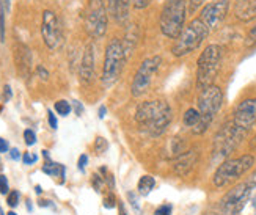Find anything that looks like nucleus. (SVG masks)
Here are the masks:
<instances>
[{
  "mask_svg": "<svg viewBox=\"0 0 256 215\" xmlns=\"http://www.w3.org/2000/svg\"><path fill=\"white\" fill-rule=\"evenodd\" d=\"M0 170H2V160H0Z\"/></svg>",
  "mask_w": 256,
  "mask_h": 215,
  "instance_id": "obj_54",
  "label": "nucleus"
},
{
  "mask_svg": "<svg viewBox=\"0 0 256 215\" xmlns=\"http://www.w3.org/2000/svg\"><path fill=\"white\" fill-rule=\"evenodd\" d=\"M0 215H6V214L4 212V209H2V208H0Z\"/></svg>",
  "mask_w": 256,
  "mask_h": 215,
  "instance_id": "obj_53",
  "label": "nucleus"
},
{
  "mask_svg": "<svg viewBox=\"0 0 256 215\" xmlns=\"http://www.w3.org/2000/svg\"><path fill=\"white\" fill-rule=\"evenodd\" d=\"M222 102H224V93L216 85H210L204 90H202L198 98V112H200V121L196 126L192 129L194 134L202 135L208 130L210 122L214 121L216 115L218 113Z\"/></svg>",
  "mask_w": 256,
  "mask_h": 215,
  "instance_id": "obj_3",
  "label": "nucleus"
},
{
  "mask_svg": "<svg viewBox=\"0 0 256 215\" xmlns=\"http://www.w3.org/2000/svg\"><path fill=\"white\" fill-rule=\"evenodd\" d=\"M126 55L123 49V42L118 38L110 40L106 48V58L102 66V84L104 86H112L123 72L126 63Z\"/></svg>",
  "mask_w": 256,
  "mask_h": 215,
  "instance_id": "obj_8",
  "label": "nucleus"
},
{
  "mask_svg": "<svg viewBox=\"0 0 256 215\" xmlns=\"http://www.w3.org/2000/svg\"><path fill=\"white\" fill-rule=\"evenodd\" d=\"M41 35H42L44 44H46L50 50H55V49H58L62 46V42H63V28H62V24H60V19L50 10L42 11Z\"/></svg>",
  "mask_w": 256,
  "mask_h": 215,
  "instance_id": "obj_12",
  "label": "nucleus"
},
{
  "mask_svg": "<svg viewBox=\"0 0 256 215\" xmlns=\"http://www.w3.org/2000/svg\"><path fill=\"white\" fill-rule=\"evenodd\" d=\"M209 33L210 32L203 24L202 19H200V18L194 19L187 27H184V30L181 32V35L176 38L173 48H172L173 55L180 58V56L192 54L194 50H196L200 46H202V42L208 38Z\"/></svg>",
  "mask_w": 256,
  "mask_h": 215,
  "instance_id": "obj_6",
  "label": "nucleus"
},
{
  "mask_svg": "<svg viewBox=\"0 0 256 215\" xmlns=\"http://www.w3.org/2000/svg\"><path fill=\"white\" fill-rule=\"evenodd\" d=\"M184 124L187 128H195L196 122L200 121V112L196 108H188L186 113H184V118H182Z\"/></svg>",
  "mask_w": 256,
  "mask_h": 215,
  "instance_id": "obj_24",
  "label": "nucleus"
},
{
  "mask_svg": "<svg viewBox=\"0 0 256 215\" xmlns=\"http://www.w3.org/2000/svg\"><path fill=\"white\" fill-rule=\"evenodd\" d=\"M222 55H224V50H222L218 44H210V46H208L202 52L196 63L198 90H204L210 85H214V80L222 66Z\"/></svg>",
  "mask_w": 256,
  "mask_h": 215,
  "instance_id": "obj_4",
  "label": "nucleus"
},
{
  "mask_svg": "<svg viewBox=\"0 0 256 215\" xmlns=\"http://www.w3.org/2000/svg\"><path fill=\"white\" fill-rule=\"evenodd\" d=\"M107 2H108V13L112 14V18L118 24H123L129 16V6L132 0H107Z\"/></svg>",
  "mask_w": 256,
  "mask_h": 215,
  "instance_id": "obj_17",
  "label": "nucleus"
},
{
  "mask_svg": "<svg viewBox=\"0 0 256 215\" xmlns=\"http://www.w3.org/2000/svg\"><path fill=\"white\" fill-rule=\"evenodd\" d=\"M48 120H49V126H50L52 129H57V128H58L57 118H55V115H54V112H52V110L48 112Z\"/></svg>",
  "mask_w": 256,
  "mask_h": 215,
  "instance_id": "obj_38",
  "label": "nucleus"
},
{
  "mask_svg": "<svg viewBox=\"0 0 256 215\" xmlns=\"http://www.w3.org/2000/svg\"><path fill=\"white\" fill-rule=\"evenodd\" d=\"M79 76L84 84H90L92 78L94 77V48H93V44H86L84 56H82Z\"/></svg>",
  "mask_w": 256,
  "mask_h": 215,
  "instance_id": "obj_16",
  "label": "nucleus"
},
{
  "mask_svg": "<svg viewBox=\"0 0 256 215\" xmlns=\"http://www.w3.org/2000/svg\"><path fill=\"white\" fill-rule=\"evenodd\" d=\"M256 188V172H253L246 180H242L238 186L222 196L220 201L210 208L206 215H239L240 210L246 208L250 200L253 190Z\"/></svg>",
  "mask_w": 256,
  "mask_h": 215,
  "instance_id": "obj_2",
  "label": "nucleus"
},
{
  "mask_svg": "<svg viewBox=\"0 0 256 215\" xmlns=\"http://www.w3.org/2000/svg\"><path fill=\"white\" fill-rule=\"evenodd\" d=\"M40 206H41V208H49V206H50V201H48V200H41V201H40Z\"/></svg>",
  "mask_w": 256,
  "mask_h": 215,
  "instance_id": "obj_48",
  "label": "nucleus"
},
{
  "mask_svg": "<svg viewBox=\"0 0 256 215\" xmlns=\"http://www.w3.org/2000/svg\"><path fill=\"white\" fill-rule=\"evenodd\" d=\"M0 152H10V146L5 138L0 137Z\"/></svg>",
  "mask_w": 256,
  "mask_h": 215,
  "instance_id": "obj_43",
  "label": "nucleus"
},
{
  "mask_svg": "<svg viewBox=\"0 0 256 215\" xmlns=\"http://www.w3.org/2000/svg\"><path fill=\"white\" fill-rule=\"evenodd\" d=\"M107 150H108V143H107V140H106L104 137H98V138L94 140V152H96L98 156H102Z\"/></svg>",
  "mask_w": 256,
  "mask_h": 215,
  "instance_id": "obj_26",
  "label": "nucleus"
},
{
  "mask_svg": "<svg viewBox=\"0 0 256 215\" xmlns=\"http://www.w3.org/2000/svg\"><path fill=\"white\" fill-rule=\"evenodd\" d=\"M244 137H246V135L240 134L232 126V122L228 121L225 126L217 132L214 138V150H212L214 159L216 160L226 159V157L238 148V144L244 140Z\"/></svg>",
  "mask_w": 256,
  "mask_h": 215,
  "instance_id": "obj_10",
  "label": "nucleus"
},
{
  "mask_svg": "<svg viewBox=\"0 0 256 215\" xmlns=\"http://www.w3.org/2000/svg\"><path fill=\"white\" fill-rule=\"evenodd\" d=\"M36 74H38V77L41 78V80H48V78H49V72H48V70L44 66L36 68Z\"/></svg>",
  "mask_w": 256,
  "mask_h": 215,
  "instance_id": "obj_37",
  "label": "nucleus"
},
{
  "mask_svg": "<svg viewBox=\"0 0 256 215\" xmlns=\"http://www.w3.org/2000/svg\"><path fill=\"white\" fill-rule=\"evenodd\" d=\"M22 50H19V71L24 74V76H28L30 70H32V55H30V50L27 48L22 46L20 48Z\"/></svg>",
  "mask_w": 256,
  "mask_h": 215,
  "instance_id": "obj_23",
  "label": "nucleus"
},
{
  "mask_svg": "<svg viewBox=\"0 0 256 215\" xmlns=\"http://www.w3.org/2000/svg\"><path fill=\"white\" fill-rule=\"evenodd\" d=\"M196 162H198V151L195 150L186 151L182 156L173 160V173L181 178H186L187 174H190L194 172Z\"/></svg>",
  "mask_w": 256,
  "mask_h": 215,
  "instance_id": "obj_15",
  "label": "nucleus"
},
{
  "mask_svg": "<svg viewBox=\"0 0 256 215\" xmlns=\"http://www.w3.org/2000/svg\"><path fill=\"white\" fill-rule=\"evenodd\" d=\"M35 190H36V194H38V195H41V192H42V190H41V187H40V186H36V187H35Z\"/></svg>",
  "mask_w": 256,
  "mask_h": 215,
  "instance_id": "obj_50",
  "label": "nucleus"
},
{
  "mask_svg": "<svg viewBox=\"0 0 256 215\" xmlns=\"http://www.w3.org/2000/svg\"><path fill=\"white\" fill-rule=\"evenodd\" d=\"M85 28L88 35L99 40L107 32V10L102 0H88L85 13Z\"/></svg>",
  "mask_w": 256,
  "mask_h": 215,
  "instance_id": "obj_11",
  "label": "nucleus"
},
{
  "mask_svg": "<svg viewBox=\"0 0 256 215\" xmlns=\"http://www.w3.org/2000/svg\"><path fill=\"white\" fill-rule=\"evenodd\" d=\"M0 41H5V8L0 4Z\"/></svg>",
  "mask_w": 256,
  "mask_h": 215,
  "instance_id": "obj_30",
  "label": "nucleus"
},
{
  "mask_svg": "<svg viewBox=\"0 0 256 215\" xmlns=\"http://www.w3.org/2000/svg\"><path fill=\"white\" fill-rule=\"evenodd\" d=\"M24 140H26L27 146H33L36 143V134L33 132L32 129H26L24 130Z\"/></svg>",
  "mask_w": 256,
  "mask_h": 215,
  "instance_id": "obj_31",
  "label": "nucleus"
},
{
  "mask_svg": "<svg viewBox=\"0 0 256 215\" xmlns=\"http://www.w3.org/2000/svg\"><path fill=\"white\" fill-rule=\"evenodd\" d=\"M74 107H76V113H77V115H82L84 107H82V104L79 102V100H74Z\"/></svg>",
  "mask_w": 256,
  "mask_h": 215,
  "instance_id": "obj_45",
  "label": "nucleus"
},
{
  "mask_svg": "<svg viewBox=\"0 0 256 215\" xmlns=\"http://www.w3.org/2000/svg\"><path fill=\"white\" fill-rule=\"evenodd\" d=\"M173 214V206L172 204H162V206H159L158 209L154 210V215H172Z\"/></svg>",
  "mask_w": 256,
  "mask_h": 215,
  "instance_id": "obj_33",
  "label": "nucleus"
},
{
  "mask_svg": "<svg viewBox=\"0 0 256 215\" xmlns=\"http://www.w3.org/2000/svg\"><path fill=\"white\" fill-rule=\"evenodd\" d=\"M253 165H254V157L252 154H244L240 157H236V159H228L225 162H222L216 170L212 182L217 188L228 187L234 180L242 178L247 172H250Z\"/></svg>",
  "mask_w": 256,
  "mask_h": 215,
  "instance_id": "obj_5",
  "label": "nucleus"
},
{
  "mask_svg": "<svg viewBox=\"0 0 256 215\" xmlns=\"http://www.w3.org/2000/svg\"><path fill=\"white\" fill-rule=\"evenodd\" d=\"M128 200L130 202V206L134 208V210H136L137 214L140 212V202H138V196L134 194V192H128Z\"/></svg>",
  "mask_w": 256,
  "mask_h": 215,
  "instance_id": "obj_32",
  "label": "nucleus"
},
{
  "mask_svg": "<svg viewBox=\"0 0 256 215\" xmlns=\"http://www.w3.org/2000/svg\"><path fill=\"white\" fill-rule=\"evenodd\" d=\"M140 40V32L137 26H130V28L126 32V36L124 40L121 41L123 42V49H124V55H126V60H129V56L132 55V52L136 50L137 44Z\"/></svg>",
  "mask_w": 256,
  "mask_h": 215,
  "instance_id": "obj_19",
  "label": "nucleus"
},
{
  "mask_svg": "<svg viewBox=\"0 0 256 215\" xmlns=\"http://www.w3.org/2000/svg\"><path fill=\"white\" fill-rule=\"evenodd\" d=\"M6 215H18V214H16V212H13V210H11V212H8Z\"/></svg>",
  "mask_w": 256,
  "mask_h": 215,
  "instance_id": "obj_52",
  "label": "nucleus"
},
{
  "mask_svg": "<svg viewBox=\"0 0 256 215\" xmlns=\"http://www.w3.org/2000/svg\"><path fill=\"white\" fill-rule=\"evenodd\" d=\"M234 13L240 20H252L256 18V0H239Z\"/></svg>",
  "mask_w": 256,
  "mask_h": 215,
  "instance_id": "obj_18",
  "label": "nucleus"
},
{
  "mask_svg": "<svg viewBox=\"0 0 256 215\" xmlns=\"http://www.w3.org/2000/svg\"><path fill=\"white\" fill-rule=\"evenodd\" d=\"M86 164H88V156H86V154H82V156L79 157V162H77V168H79L80 172H85Z\"/></svg>",
  "mask_w": 256,
  "mask_h": 215,
  "instance_id": "obj_39",
  "label": "nucleus"
},
{
  "mask_svg": "<svg viewBox=\"0 0 256 215\" xmlns=\"http://www.w3.org/2000/svg\"><path fill=\"white\" fill-rule=\"evenodd\" d=\"M254 204H256V198H254Z\"/></svg>",
  "mask_w": 256,
  "mask_h": 215,
  "instance_id": "obj_55",
  "label": "nucleus"
},
{
  "mask_svg": "<svg viewBox=\"0 0 256 215\" xmlns=\"http://www.w3.org/2000/svg\"><path fill=\"white\" fill-rule=\"evenodd\" d=\"M11 96H13V93H11V86L5 85V88H4V100L5 102H8V100L11 99Z\"/></svg>",
  "mask_w": 256,
  "mask_h": 215,
  "instance_id": "obj_42",
  "label": "nucleus"
},
{
  "mask_svg": "<svg viewBox=\"0 0 256 215\" xmlns=\"http://www.w3.org/2000/svg\"><path fill=\"white\" fill-rule=\"evenodd\" d=\"M118 206V201H116V196L114 195V192H110L108 195H106L104 198V208L106 209H114Z\"/></svg>",
  "mask_w": 256,
  "mask_h": 215,
  "instance_id": "obj_29",
  "label": "nucleus"
},
{
  "mask_svg": "<svg viewBox=\"0 0 256 215\" xmlns=\"http://www.w3.org/2000/svg\"><path fill=\"white\" fill-rule=\"evenodd\" d=\"M27 209L32 210V201H30V200H27Z\"/></svg>",
  "mask_w": 256,
  "mask_h": 215,
  "instance_id": "obj_51",
  "label": "nucleus"
},
{
  "mask_svg": "<svg viewBox=\"0 0 256 215\" xmlns=\"http://www.w3.org/2000/svg\"><path fill=\"white\" fill-rule=\"evenodd\" d=\"M0 194H2V195H8L10 194L8 178L5 174H0Z\"/></svg>",
  "mask_w": 256,
  "mask_h": 215,
  "instance_id": "obj_35",
  "label": "nucleus"
},
{
  "mask_svg": "<svg viewBox=\"0 0 256 215\" xmlns=\"http://www.w3.org/2000/svg\"><path fill=\"white\" fill-rule=\"evenodd\" d=\"M116 208H118V214H120V215H129V214H128V210H126V206H124V202H123V201H118V206H116Z\"/></svg>",
  "mask_w": 256,
  "mask_h": 215,
  "instance_id": "obj_44",
  "label": "nucleus"
},
{
  "mask_svg": "<svg viewBox=\"0 0 256 215\" xmlns=\"http://www.w3.org/2000/svg\"><path fill=\"white\" fill-rule=\"evenodd\" d=\"M172 107L164 99L146 100V102H142L136 110V122L143 132H146L152 138L164 135L172 122Z\"/></svg>",
  "mask_w": 256,
  "mask_h": 215,
  "instance_id": "obj_1",
  "label": "nucleus"
},
{
  "mask_svg": "<svg viewBox=\"0 0 256 215\" xmlns=\"http://www.w3.org/2000/svg\"><path fill=\"white\" fill-rule=\"evenodd\" d=\"M132 4L136 8L142 10V8H146L151 4V0H132Z\"/></svg>",
  "mask_w": 256,
  "mask_h": 215,
  "instance_id": "obj_40",
  "label": "nucleus"
},
{
  "mask_svg": "<svg viewBox=\"0 0 256 215\" xmlns=\"http://www.w3.org/2000/svg\"><path fill=\"white\" fill-rule=\"evenodd\" d=\"M156 187V179L151 176V174H144L140 178L138 184H137V190L142 196H148L151 192L154 190Z\"/></svg>",
  "mask_w": 256,
  "mask_h": 215,
  "instance_id": "obj_22",
  "label": "nucleus"
},
{
  "mask_svg": "<svg viewBox=\"0 0 256 215\" xmlns=\"http://www.w3.org/2000/svg\"><path fill=\"white\" fill-rule=\"evenodd\" d=\"M231 122L240 134L247 135V132L256 124V98L240 102L232 113Z\"/></svg>",
  "mask_w": 256,
  "mask_h": 215,
  "instance_id": "obj_13",
  "label": "nucleus"
},
{
  "mask_svg": "<svg viewBox=\"0 0 256 215\" xmlns=\"http://www.w3.org/2000/svg\"><path fill=\"white\" fill-rule=\"evenodd\" d=\"M186 22V0H166L160 14V32L166 38L176 40L184 30Z\"/></svg>",
  "mask_w": 256,
  "mask_h": 215,
  "instance_id": "obj_7",
  "label": "nucleus"
},
{
  "mask_svg": "<svg viewBox=\"0 0 256 215\" xmlns=\"http://www.w3.org/2000/svg\"><path fill=\"white\" fill-rule=\"evenodd\" d=\"M228 8H230V0H216V2L209 4L203 8L200 19L203 20V24L208 27L209 32H214L224 24V20L228 14Z\"/></svg>",
  "mask_w": 256,
  "mask_h": 215,
  "instance_id": "obj_14",
  "label": "nucleus"
},
{
  "mask_svg": "<svg viewBox=\"0 0 256 215\" xmlns=\"http://www.w3.org/2000/svg\"><path fill=\"white\" fill-rule=\"evenodd\" d=\"M106 113H107V108L104 107V106H101V107H99V118H104L106 116Z\"/></svg>",
  "mask_w": 256,
  "mask_h": 215,
  "instance_id": "obj_47",
  "label": "nucleus"
},
{
  "mask_svg": "<svg viewBox=\"0 0 256 215\" xmlns=\"http://www.w3.org/2000/svg\"><path fill=\"white\" fill-rule=\"evenodd\" d=\"M10 157L13 160H20V151L18 148H11L10 150Z\"/></svg>",
  "mask_w": 256,
  "mask_h": 215,
  "instance_id": "obj_41",
  "label": "nucleus"
},
{
  "mask_svg": "<svg viewBox=\"0 0 256 215\" xmlns=\"http://www.w3.org/2000/svg\"><path fill=\"white\" fill-rule=\"evenodd\" d=\"M165 152H166V159L174 160L186 152V144L181 138H172V142L166 144Z\"/></svg>",
  "mask_w": 256,
  "mask_h": 215,
  "instance_id": "obj_21",
  "label": "nucleus"
},
{
  "mask_svg": "<svg viewBox=\"0 0 256 215\" xmlns=\"http://www.w3.org/2000/svg\"><path fill=\"white\" fill-rule=\"evenodd\" d=\"M92 186L96 192H102V187L106 186V179L101 173H94L92 178Z\"/></svg>",
  "mask_w": 256,
  "mask_h": 215,
  "instance_id": "obj_27",
  "label": "nucleus"
},
{
  "mask_svg": "<svg viewBox=\"0 0 256 215\" xmlns=\"http://www.w3.org/2000/svg\"><path fill=\"white\" fill-rule=\"evenodd\" d=\"M162 64V56L160 55H152L148 56L146 60H143L138 71L134 76V80L130 85V93L132 96H142L144 94L150 90L151 84H152V78L156 76V72L159 71V68Z\"/></svg>",
  "mask_w": 256,
  "mask_h": 215,
  "instance_id": "obj_9",
  "label": "nucleus"
},
{
  "mask_svg": "<svg viewBox=\"0 0 256 215\" xmlns=\"http://www.w3.org/2000/svg\"><path fill=\"white\" fill-rule=\"evenodd\" d=\"M19 192L18 190H11L10 194L6 195V202H8V206L10 208H18V204H19Z\"/></svg>",
  "mask_w": 256,
  "mask_h": 215,
  "instance_id": "obj_28",
  "label": "nucleus"
},
{
  "mask_svg": "<svg viewBox=\"0 0 256 215\" xmlns=\"http://www.w3.org/2000/svg\"><path fill=\"white\" fill-rule=\"evenodd\" d=\"M203 2L204 0H190V10H196Z\"/></svg>",
  "mask_w": 256,
  "mask_h": 215,
  "instance_id": "obj_46",
  "label": "nucleus"
},
{
  "mask_svg": "<svg viewBox=\"0 0 256 215\" xmlns=\"http://www.w3.org/2000/svg\"><path fill=\"white\" fill-rule=\"evenodd\" d=\"M42 172L52 176V178H60V184L64 182V174H66V168L62 164H55L52 160H46V164L42 165Z\"/></svg>",
  "mask_w": 256,
  "mask_h": 215,
  "instance_id": "obj_20",
  "label": "nucleus"
},
{
  "mask_svg": "<svg viewBox=\"0 0 256 215\" xmlns=\"http://www.w3.org/2000/svg\"><path fill=\"white\" fill-rule=\"evenodd\" d=\"M252 148H253V150H256V135H254L253 140H252Z\"/></svg>",
  "mask_w": 256,
  "mask_h": 215,
  "instance_id": "obj_49",
  "label": "nucleus"
},
{
  "mask_svg": "<svg viewBox=\"0 0 256 215\" xmlns=\"http://www.w3.org/2000/svg\"><path fill=\"white\" fill-rule=\"evenodd\" d=\"M36 160H38L36 154L24 152V156H22V162H24V165H33V164H36Z\"/></svg>",
  "mask_w": 256,
  "mask_h": 215,
  "instance_id": "obj_36",
  "label": "nucleus"
},
{
  "mask_svg": "<svg viewBox=\"0 0 256 215\" xmlns=\"http://www.w3.org/2000/svg\"><path fill=\"white\" fill-rule=\"evenodd\" d=\"M54 108H55V112H57L60 116H68L70 113H71V110H72L71 104L68 102V100H64V99L57 100L55 106H54Z\"/></svg>",
  "mask_w": 256,
  "mask_h": 215,
  "instance_id": "obj_25",
  "label": "nucleus"
},
{
  "mask_svg": "<svg viewBox=\"0 0 256 215\" xmlns=\"http://www.w3.org/2000/svg\"><path fill=\"white\" fill-rule=\"evenodd\" d=\"M256 44V24L250 28V32L247 33V38H246V46H254Z\"/></svg>",
  "mask_w": 256,
  "mask_h": 215,
  "instance_id": "obj_34",
  "label": "nucleus"
}]
</instances>
